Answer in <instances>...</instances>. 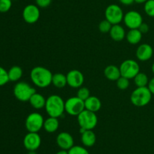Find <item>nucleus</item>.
Here are the masks:
<instances>
[{"mask_svg":"<svg viewBox=\"0 0 154 154\" xmlns=\"http://www.w3.org/2000/svg\"><path fill=\"white\" fill-rule=\"evenodd\" d=\"M30 78L35 85L44 88L52 84L53 73L50 69L43 66H38L31 70Z\"/></svg>","mask_w":154,"mask_h":154,"instance_id":"obj_1","label":"nucleus"},{"mask_svg":"<svg viewBox=\"0 0 154 154\" xmlns=\"http://www.w3.org/2000/svg\"><path fill=\"white\" fill-rule=\"evenodd\" d=\"M45 110L49 116L60 118L65 112V101L58 95H51L46 99Z\"/></svg>","mask_w":154,"mask_h":154,"instance_id":"obj_2","label":"nucleus"},{"mask_svg":"<svg viewBox=\"0 0 154 154\" xmlns=\"http://www.w3.org/2000/svg\"><path fill=\"white\" fill-rule=\"evenodd\" d=\"M152 93L148 87H137L132 91L130 100L133 105L141 107L147 105L152 99Z\"/></svg>","mask_w":154,"mask_h":154,"instance_id":"obj_3","label":"nucleus"},{"mask_svg":"<svg viewBox=\"0 0 154 154\" xmlns=\"http://www.w3.org/2000/svg\"><path fill=\"white\" fill-rule=\"evenodd\" d=\"M35 89L26 82H19L14 87V95L20 101L26 102L35 93Z\"/></svg>","mask_w":154,"mask_h":154,"instance_id":"obj_4","label":"nucleus"},{"mask_svg":"<svg viewBox=\"0 0 154 154\" xmlns=\"http://www.w3.org/2000/svg\"><path fill=\"white\" fill-rule=\"evenodd\" d=\"M78 122L80 128L84 130H93L97 125L98 117L96 113L84 110L78 116Z\"/></svg>","mask_w":154,"mask_h":154,"instance_id":"obj_5","label":"nucleus"},{"mask_svg":"<svg viewBox=\"0 0 154 154\" xmlns=\"http://www.w3.org/2000/svg\"><path fill=\"white\" fill-rule=\"evenodd\" d=\"M120 71L121 76L126 79H134L135 75L140 72V66L138 62L132 59H127L124 60L120 65Z\"/></svg>","mask_w":154,"mask_h":154,"instance_id":"obj_6","label":"nucleus"},{"mask_svg":"<svg viewBox=\"0 0 154 154\" xmlns=\"http://www.w3.org/2000/svg\"><path fill=\"white\" fill-rule=\"evenodd\" d=\"M85 110L84 101L77 96L72 97L65 101V111L70 116H78Z\"/></svg>","mask_w":154,"mask_h":154,"instance_id":"obj_7","label":"nucleus"},{"mask_svg":"<svg viewBox=\"0 0 154 154\" xmlns=\"http://www.w3.org/2000/svg\"><path fill=\"white\" fill-rule=\"evenodd\" d=\"M44 119L43 116L38 113H30L26 119L25 125L26 128L29 132H38L44 126Z\"/></svg>","mask_w":154,"mask_h":154,"instance_id":"obj_8","label":"nucleus"},{"mask_svg":"<svg viewBox=\"0 0 154 154\" xmlns=\"http://www.w3.org/2000/svg\"><path fill=\"white\" fill-rule=\"evenodd\" d=\"M105 20L109 21L112 25L120 24L123 21V14L121 8L116 4H111L106 8L105 11Z\"/></svg>","mask_w":154,"mask_h":154,"instance_id":"obj_9","label":"nucleus"},{"mask_svg":"<svg viewBox=\"0 0 154 154\" xmlns=\"http://www.w3.org/2000/svg\"><path fill=\"white\" fill-rule=\"evenodd\" d=\"M123 22L129 29H138L143 23V18L137 11H129L123 17Z\"/></svg>","mask_w":154,"mask_h":154,"instance_id":"obj_10","label":"nucleus"},{"mask_svg":"<svg viewBox=\"0 0 154 154\" xmlns=\"http://www.w3.org/2000/svg\"><path fill=\"white\" fill-rule=\"evenodd\" d=\"M40 9L36 5L29 4L26 6L23 11V18L27 24H33L40 18Z\"/></svg>","mask_w":154,"mask_h":154,"instance_id":"obj_11","label":"nucleus"},{"mask_svg":"<svg viewBox=\"0 0 154 154\" xmlns=\"http://www.w3.org/2000/svg\"><path fill=\"white\" fill-rule=\"evenodd\" d=\"M42 144L38 133L28 132L23 137V146L28 151H36Z\"/></svg>","mask_w":154,"mask_h":154,"instance_id":"obj_12","label":"nucleus"},{"mask_svg":"<svg viewBox=\"0 0 154 154\" xmlns=\"http://www.w3.org/2000/svg\"><path fill=\"white\" fill-rule=\"evenodd\" d=\"M67 85L74 88H79L84 82V74L78 69H72L66 75Z\"/></svg>","mask_w":154,"mask_h":154,"instance_id":"obj_13","label":"nucleus"},{"mask_svg":"<svg viewBox=\"0 0 154 154\" xmlns=\"http://www.w3.org/2000/svg\"><path fill=\"white\" fill-rule=\"evenodd\" d=\"M57 144L61 149L69 150L74 146V138L72 134L66 131H62L57 135Z\"/></svg>","mask_w":154,"mask_h":154,"instance_id":"obj_14","label":"nucleus"},{"mask_svg":"<svg viewBox=\"0 0 154 154\" xmlns=\"http://www.w3.org/2000/svg\"><path fill=\"white\" fill-rule=\"evenodd\" d=\"M153 48L147 43L140 45L136 50V57L141 61H147L153 57Z\"/></svg>","mask_w":154,"mask_h":154,"instance_id":"obj_15","label":"nucleus"},{"mask_svg":"<svg viewBox=\"0 0 154 154\" xmlns=\"http://www.w3.org/2000/svg\"><path fill=\"white\" fill-rule=\"evenodd\" d=\"M81 143L85 147L94 146L96 141V135L93 130H86L81 133Z\"/></svg>","mask_w":154,"mask_h":154,"instance_id":"obj_16","label":"nucleus"},{"mask_svg":"<svg viewBox=\"0 0 154 154\" xmlns=\"http://www.w3.org/2000/svg\"><path fill=\"white\" fill-rule=\"evenodd\" d=\"M111 39L116 42H120L126 37V31L124 28L120 24L113 25L109 32Z\"/></svg>","mask_w":154,"mask_h":154,"instance_id":"obj_17","label":"nucleus"},{"mask_svg":"<svg viewBox=\"0 0 154 154\" xmlns=\"http://www.w3.org/2000/svg\"><path fill=\"white\" fill-rule=\"evenodd\" d=\"M84 104H85L86 110H90L93 113L98 112L102 107V102L99 98H98L97 97L91 96V95L84 101Z\"/></svg>","mask_w":154,"mask_h":154,"instance_id":"obj_18","label":"nucleus"},{"mask_svg":"<svg viewBox=\"0 0 154 154\" xmlns=\"http://www.w3.org/2000/svg\"><path fill=\"white\" fill-rule=\"evenodd\" d=\"M104 74L105 76L111 81H117L121 76L120 68L115 65H108L106 66L104 70Z\"/></svg>","mask_w":154,"mask_h":154,"instance_id":"obj_19","label":"nucleus"},{"mask_svg":"<svg viewBox=\"0 0 154 154\" xmlns=\"http://www.w3.org/2000/svg\"><path fill=\"white\" fill-rule=\"evenodd\" d=\"M60 126V121L58 118L49 116L48 119H45L44 122V129L48 133H54L58 130Z\"/></svg>","mask_w":154,"mask_h":154,"instance_id":"obj_20","label":"nucleus"},{"mask_svg":"<svg viewBox=\"0 0 154 154\" xmlns=\"http://www.w3.org/2000/svg\"><path fill=\"white\" fill-rule=\"evenodd\" d=\"M29 101L32 107L35 110H41L42 108H45V104H46V99L45 98V97L37 92H35L31 97Z\"/></svg>","mask_w":154,"mask_h":154,"instance_id":"obj_21","label":"nucleus"},{"mask_svg":"<svg viewBox=\"0 0 154 154\" xmlns=\"http://www.w3.org/2000/svg\"><path fill=\"white\" fill-rule=\"evenodd\" d=\"M142 33L140 32L138 29H132L126 33V39L128 42L132 45H136L141 42L142 39Z\"/></svg>","mask_w":154,"mask_h":154,"instance_id":"obj_22","label":"nucleus"},{"mask_svg":"<svg viewBox=\"0 0 154 154\" xmlns=\"http://www.w3.org/2000/svg\"><path fill=\"white\" fill-rule=\"evenodd\" d=\"M9 81L17 82L23 76V69L19 66H13L8 70Z\"/></svg>","mask_w":154,"mask_h":154,"instance_id":"obj_23","label":"nucleus"},{"mask_svg":"<svg viewBox=\"0 0 154 154\" xmlns=\"http://www.w3.org/2000/svg\"><path fill=\"white\" fill-rule=\"evenodd\" d=\"M52 84L58 88H64L67 85V79L66 75L60 72H57L53 75Z\"/></svg>","mask_w":154,"mask_h":154,"instance_id":"obj_24","label":"nucleus"},{"mask_svg":"<svg viewBox=\"0 0 154 154\" xmlns=\"http://www.w3.org/2000/svg\"><path fill=\"white\" fill-rule=\"evenodd\" d=\"M149 79L147 74L141 72L137 74L134 78V82L137 87H147L149 83Z\"/></svg>","mask_w":154,"mask_h":154,"instance_id":"obj_25","label":"nucleus"},{"mask_svg":"<svg viewBox=\"0 0 154 154\" xmlns=\"http://www.w3.org/2000/svg\"><path fill=\"white\" fill-rule=\"evenodd\" d=\"M69 154H90L85 146H79V145H74L70 149L68 150Z\"/></svg>","mask_w":154,"mask_h":154,"instance_id":"obj_26","label":"nucleus"},{"mask_svg":"<svg viewBox=\"0 0 154 154\" xmlns=\"http://www.w3.org/2000/svg\"><path fill=\"white\" fill-rule=\"evenodd\" d=\"M144 9L147 15L154 18V0H147L144 3Z\"/></svg>","mask_w":154,"mask_h":154,"instance_id":"obj_27","label":"nucleus"},{"mask_svg":"<svg viewBox=\"0 0 154 154\" xmlns=\"http://www.w3.org/2000/svg\"><path fill=\"white\" fill-rule=\"evenodd\" d=\"M90 96V91L87 87H82L79 88L77 92V97L81 99L82 101H85Z\"/></svg>","mask_w":154,"mask_h":154,"instance_id":"obj_28","label":"nucleus"},{"mask_svg":"<svg viewBox=\"0 0 154 154\" xmlns=\"http://www.w3.org/2000/svg\"><path fill=\"white\" fill-rule=\"evenodd\" d=\"M117 86L120 90H126L129 86V79L125 77L120 76L117 80Z\"/></svg>","mask_w":154,"mask_h":154,"instance_id":"obj_29","label":"nucleus"},{"mask_svg":"<svg viewBox=\"0 0 154 154\" xmlns=\"http://www.w3.org/2000/svg\"><path fill=\"white\" fill-rule=\"evenodd\" d=\"M112 24L108 21L107 20H104V21H101L99 24V31L102 32L103 33H109L111 30V27H112Z\"/></svg>","mask_w":154,"mask_h":154,"instance_id":"obj_30","label":"nucleus"},{"mask_svg":"<svg viewBox=\"0 0 154 154\" xmlns=\"http://www.w3.org/2000/svg\"><path fill=\"white\" fill-rule=\"evenodd\" d=\"M9 82L8 71L2 66H0V86H3Z\"/></svg>","mask_w":154,"mask_h":154,"instance_id":"obj_31","label":"nucleus"},{"mask_svg":"<svg viewBox=\"0 0 154 154\" xmlns=\"http://www.w3.org/2000/svg\"><path fill=\"white\" fill-rule=\"evenodd\" d=\"M12 6L11 0H0V12L6 13L8 11Z\"/></svg>","mask_w":154,"mask_h":154,"instance_id":"obj_32","label":"nucleus"},{"mask_svg":"<svg viewBox=\"0 0 154 154\" xmlns=\"http://www.w3.org/2000/svg\"><path fill=\"white\" fill-rule=\"evenodd\" d=\"M51 2H52V0H35L36 5L42 8L48 7L51 4Z\"/></svg>","mask_w":154,"mask_h":154,"instance_id":"obj_33","label":"nucleus"},{"mask_svg":"<svg viewBox=\"0 0 154 154\" xmlns=\"http://www.w3.org/2000/svg\"><path fill=\"white\" fill-rule=\"evenodd\" d=\"M138 30H140V32H141L142 34H144V33H147V32L149 31V26L147 25V24L143 22L142 24H141V25L139 27Z\"/></svg>","mask_w":154,"mask_h":154,"instance_id":"obj_34","label":"nucleus"},{"mask_svg":"<svg viewBox=\"0 0 154 154\" xmlns=\"http://www.w3.org/2000/svg\"><path fill=\"white\" fill-rule=\"evenodd\" d=\"M148 88L150 89V92L152 93V95H154V77L151 79L149 81L148 85H147Z\"/></svg>","mask_w":154,"mask_h":154,"instance_id":"obj_35","label":"nucleus"},{"mask_svg":"<svg viewBox=\"0 0 154 154\" xmlns=\"http://www.w3.org/2000/svg\"><path fill=\"white\" fill-rule=\"evenodd\" d=\"M119 1L124 5H130L132 3L135 2V0H119Z\"/></svg>","mask_w":154,"mask_h":154,"instance_id":"obj_36","label":"nucleus"},{"mask_svg":"<svg viewBox=\"0 0 154 154\" xmlns=\"http://www.w3.org/2000/svg\"><path fill=\"white\" fill-rule=\"evenodd\" d=\"M56 154H69L68 150H65V149H60Z\"/></svg>","mask_w":154,"mask_h":154,"instance_id":"obj_37","label":"nucleus"},{"mask_svg":"<svg viewBox=\"0 0 154 154\" xmlns=\"http://www.w3.org/2000/svg\"><path fill=\"white\" fill-rule=\"evenodd\" d=\"M147 1V0H135V2L138 3V4H144Z\"/></svg>","mask_w":154,"mask_h":154,"instance_id":"obj_38","label":"nucleus"},{"mask_svg":"<svg viewBox=\"0 0 154 154\" xmlns=\"http://www.w3.org/2000/svg\"><path fill=\"white\" fill-rule=\"evenodd\" d=\"M27 154H37L35 151H29V152Z\"/></svg>","mask_w":154,"mask_h":154,"instance_id":"obj_39","label":"nucleus"},{"mask_svg":"<svg viewBox=\"0 0 154 154\" xmlns=\"http://www.w3.org/2000/svg\"><path fill=\"white\" fill-rule=\"evenodd\" d=\"M151 69H152V72H153V73L154 74V63H153V65H152Z\"/></svg>","mask_w":154,"mask_h":154,"instance_id":"obj_40","label":"nucleus"}]
</instances>
